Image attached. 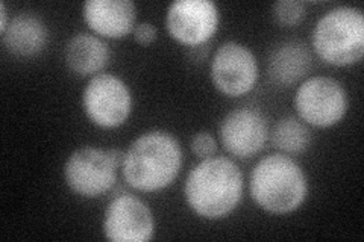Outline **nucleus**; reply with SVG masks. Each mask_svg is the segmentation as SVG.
Masks as SVG:
<instances>
[{"instance_id":"1","label":"nucleus","mask_w":364,"mask_h":242,"mask_svg":"<svg viewBox=\"0 0 364 242\" xmlns=\"http://www.w3.org/2000/svg\"><path fill=\"white\" fill-rule=\"evenodd\" d=\"M184 153L176 138L166 131H149L124 152L122 172L131 188L140 192L163 191L179 176Z\"/></svg>"},{"instance_id":"2","label":"nucleus","mask_w":364,"mask_h":242,"mask_svg":"<svg viewBox=\"0 0 364 242\" xmlns=\"http://www.w3.org/2000/svg\"><path fill=\"white\" fill-rule=\"evenodd\" d=\"M243 189L242 170L234 160L213 156L191 168L184 183V197L196 215L220 220L237 209Z\"/></svg>"},{"instance_id":"3","label":"nucleus","mask_w":364,"mask_h":242,"mask_svg":"<svg viewBox=\"0 0 364 242\" xmlns=\"http://www.w3.org/2000/svg\"><path fill=\"white\" fill-rule=\"evenodd\" d=\"M250 197L261 209L273 215L298 211L309 195L304 168L287 155H269L250 171Z\"/></svg>"},{"instance_id":"4","label":"nucleus","mask_w":364,"mask_h":242,"mask_svg":"<svg viewBox=\"0 0 364 242\" xmlns=\"http://www.w3.org/2000/svg\"><path fill=\"white\" fill-rule=\"evenodd\" d=\"M311 45L325 64L349 67L364 55V16L354 6L329 9L317 20L311 32Z\"/></svg>"},{"instance_id":"5","label":"nucleus","mask_w":364,"mask_h":242,"mask_svg":"<svg viewBox=\"0 0 364 242\" xmlns=\"http://www.w3.org/2000/svg\"><path fill=\"white\" fill-rule=\"evenodd\" d=\"M294 109L306 126L328 129L338 124L348 112V94L338 80L313 76L302 80L294 93Z\"/></svg>"},{"instance_id":"6","label":"nucleus","mask_w":364,"mask_h":242,"mask_svg":"<svg viewBox=\"0 0 364 242\" xmlns=\"http://www.w3.org/2000/svg\"><path fill=\"white\" fill-rule=\"evenodd\" d=\"M119 168L111 150L85 145L67 158L64 180L68 189L79 197L97 199L116 185Z\"/></svg>"},{"instance_id":"7","label":"nucleus","mask_w":364,"mask_h":242,"mask_svg":"<svg viewBox=\"0 0 364 242\" xmlns=\"http://www.w3.org/2000/svg\"><path fill=\"white\" fill-rule=\"evenodd\" d=\"M82 109L100 129L120 128L132 111L131 89L123 79L109 73L90 77L82 93Z\"/></svg>"},{"instance_id":"8","label":"nucleus","mask_w":364,"mask_h":242,"mask_svg":"<svg viewBox=\"0 0 364 242\" xmlns=\"http://www.w3.org/2000/svg\"><path fill=\"white\" fill-rule=\"evenodd\" d=\"M210 75L219 93L228 97H242L250 93L258 82L257 56L242 43L226 41L213 55Z\"/></svg>"},{"instance_id":"9","label":"nucleus","mask_w":364,"mask_h":242,"mask_svg":"<svg viewBox=\"0 0 364 242\" xmlns=\"http://www.w3.org/2000/svg\"><path fill=\"white\" fill-rule=\"evenodd\" d=\"M220 25L219 8L211 0H176L166 13V29L176 43L199 48L208 43Z\"/></svg>"},{"instance_id":"10","label":"nucleus","mask_w":364,"mask_h":242,"mask_svg":"<svg viewBox=\"0 0 364 242\" xmlns=\"http://www.w3.org/2000/svg\"><path fill=\"white\" fill-rule=\"evenodd\" d=\"M102 230L111 242H147L155 235L154 214L141 199L122 194L107 206Z\"/></svg>"},{"instance_id":"11","label":"nucleus","mask_w":364,"mask_h":242,"mask_svg":"<svg viewBox=\"0 0 364 242\" xmlns=\"http://www.w3.org/2000/svg\"><path fill=\"white\" fill-rule=\"evenodd\" d=\"M269 138V124L263 112L242 106L225 115L220 124V141L230 155L249 159L264 148Z\"/></svg>"},{"instance_id":"12","label":"nucleus","mask_w":364,"mask_h":242,"mask_svg":"<svg viewBox=\"0 0 364 242\" xmlns=\"http://www.w3.org/2000/svg\"><path fill=\"white\" fill-rule=\"evenodd\" d=\"M82 17L95 35L120 40L136 26V6L129 0H88L82 5Z\"/></svg>"},{"instance_id":"13","label":"nucleus","mask_w":364,"mask_h":242,"mask_svg":"<svg viewBox=\"0 0 364 242\" xmlns=\"http://www.w3.org/2000/svg\"><path fill=\"white\" fill-rule=\"evenodd\" d=\"M313 67V55L302 41L278 44L269 55L267 73L275 85L289 88L301 84Z\"/></svg>"},{"instance_id":"14","label":"nucleus","mask_w":364,"mask_h":242,"mask_svg":"<svg viewBox=\"0 0 364 242\" xmlns=\"http://www.w3.org/2000/svg\"><path fill=\"white\" fill-rule=\"evenodd\" d=\"M64 60L68 70L81 77H93L108 65L111 50L100 37L90 32H79L67 41Z\"/></svg>"},{"instance_id":"15","label":"nucleus","mask_w":364,"mask_h":242,"mask_svg":"<svg viewBox=\"0 0 364 242\" xmlns=\"http://www.w3.org/2000/svg\"><path fill=\"white\" fill-rule=\"evenodd\" d=\"M49 41V31L44 21L31 13L17 14L11 18L2 33V44L8 53L16 57H32L44 50Z\"/></svg>"},{"instance_id":"16","label":"nucleus","mask_w":364,"mask_h":242,"mask_svg":"<svg viewBox=\"0 0 364 242\" xmlns=\"http://www.w3.org/2000/svg\"><path fill=\"white\" fill-rule=\"evenodd\" d=\"M311 132L301 119L284 117L278 120L270 132L273 147L287 155H301L311 145Z\"/></svg>"},{"instance_id":"17","label":"nucleus","mask_w":364,"mask_h":242,"mask_svg":"<svg viewBox=\"0 0 364 242\" xmlns=\"http://www.w3.org/2000/svg\"><path fill=\"white\" fill-rule=\"evenodd\" d=\"M272 16L279 26L294 28L299 26L306 17V8L299 0H279L273 5Z\"/></svg>"},{"instance_id":"18","label":"nucleus","mask_w":364,"mask_h":242,"mask_svg":"<svg viewBox=\"0 0 364 242\" xmlns=\"http://www.w3.org/2000/svg\"><path fill=\"white\" fill-rule=\"evenodd\" d=\"M190 148H191V153L202 160V159L215 156L219 147H218V140H215L213 133L207 131H200L196 135H193L190 141Z\"/></svg>"},{"instance_id":"19","label":"nucleus","mask_w":364,"mask_h":242,"mask_svg":"<svg viewBox=\"0 0 364 242\" xmlns=\"http://www.w3.org/2000/svg\"><path fill=\"white\" fill-rule=\"evenodd\" d=\"M132 33H134V40L141 45H151L158 37V31L151 21L139 23V25L134 28Z\"/></svg>"},{"instance_id":"20","label":"nucleus","mask_w":364,"mask_h":242,"mask_svg":"<svg viewBox=\"0 0 364 242\" xmlns=\"http://www.w3.org/2000/svg\"><path fill=\"white\" fill-rule=\"evenodd\" d=\"M9 18H8V11L5 2L0 4V33H4L9 25Z\"/></svg>"}]
</instances>
